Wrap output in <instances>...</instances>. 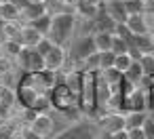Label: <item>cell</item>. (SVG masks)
<instances>
[{
	"instance_id": "6da1fadb",
	"label": "cell",
	"mask_w": 154,
	"mask_h": 139,
	"mask_svg": "<svg viewBox=\"0 0 154 139\" xmlns=\"http://www.w3.org/2000/svg\"><path fill=\"white\" fill-rule=\"evenodd\" d=\"M76 23H78V17L74 15V11H63L59 15H53L47 38L57 47L70 49L72 40L76 38Z\"/></svg>"
},
{
	"instance_id": "7a4b0ae2",
	"label": "cell",
	"mask_w": 154,
	"mask_h": 139,
	"mask_svg": "<svg viewBox=\"0 0 154 139\" xmlns=\"http://www.w3.org/2000/svg\"><path fill=\"white\" fill-rule=\"evenodd\" d=\"M78 107L82 116L93 118L97 114V72L93 70H82V84H80V97H78Z\"/></svg>"
},
{
	"instance_id": "3957f363",
	"label": "cell",
	"mask_w": 154,
	"mask_h": 139,
	"mask_svg": "<svg viewBox=\"0 0 154 139\" xmlns=\"http://www.w3.org/2000/svg\"><path fill=\"white\" fill-rule=\"evenodd\" d=\"M21 86L34 91L36 95H49L53 91V86L57 84L55 80V72H49V70H38V72H30V74H23L19 78Z\"/></svg>"
},
{
	"instance_id": "277c9868",
	"label": "cell",
	"mask_w": 154,
	"mask_h": 139,
	"mask_svg": "<svg viewBox=\"0 0 154 139\" xmlns=\"http://www.w3.org/2000/svg\"><path fill=\"white\" fill-rule=\"evenodd\" d=\"M49 99H51V107L59 110L61 114L80 110V107H78V97L70 91V86H68L66 82H57V84L53 86V91L49 93Z\"/></svg>"
},
{
	"instance_id": "5b68a950",
	"label": "cell",
	"mask_w": 154,
	"mask_h": 139,
	"mask_svg": "<svg viewBox=\"0 0 154 139\" xmlns=\"http://www.w3.org/2000/svg\"><path fill=\"white\" fill-rule=\"evenodd\" d=\"M97 135H99V128L93 120H78L68 128L59 131L57 135H53L51 139H97Z\"/></svg>"
},
{
	"instance_id": "8992f818",
	"label": "cell",
	"mask_w": 154,
	"mask_h": 139,
	"mask_svg": "<svg viewBox=\"0 0 154 139\" xmlns=\"http://www.w3.org/2000/svg\"><path fill=\"white\" fill-rule=\"evenodd\" d=\"M99 128V133H106V135H114L122 128H127V116L125 112H106L101 114V118L93 120Z\"/></svg>"
},
{
	"instance_id": "52a82bcc",
	"label": "cell",
	"mask_w": 154,
	"mask_h": 139,
	"mask_svg": "<svg viewBox=\"0 0 154 139\" xmlns=\"http://www.w3.org/2000/svg\"><path fill=\"white\" fill-rule=\"evenodd\" d=\"M15 65H17L23 74L38 72V70H45V57H42L36 49H21V53H19L17 59H15Z\"/></svg>"
},
{
	"instance_id": "ba28073f",
	"label": "cell",
	"mask_w": 154,
	"mask_h": 139,
	"mask_svg": "<svg viewBox=\"0 0 154 139\" xmlns=\"http://www.w3.org/2000/svg\"><path fill=\"white\" fill-rule=\"evenodd\" d=\"M28 128L32 133H36L38 137H42V139H51L53 131H55V120H53V116L49 112H40V114L34 116V120L30 122Z\"/></svg>"
},
{
	"instance_id": "9c48e42d",
	"label": "cell",
	"mask_w": 154,
	"mask_h": 139,
	"mask_svg": "<svg viewBox=\"0 0 154 139\" xmlns=\"http://www.w3.org/2000/svg\"><path fill=\"white\" fill-rule=\"evenodd\" d=\"M45 70H49V72H61L63 70V65H66V59H68V49H63V47H57V44H53L45 55Z\"/></svg>"
},
{
	"instance_id": "30bf717a",
	"label": "cell",
	"mask_w": 154,
	"mask_h": 139,
	"mask_svg": "<svg viewBox=\"0 0 154 139\" xmlns=\"http://www.w3.org/2000/svg\"><path fill=\"white\" fill-rule=\"evenodd\" d=\"M101 11L112 23H125L129 17L125 9V0H108V2L101 5Z\"/></svg>"
},
{
	"instance_id": "8fae6325",
	"label": "cell",
	"mask_w": 154,
	"mask_h": 139,
	"mask_svg": "<svg viewBox=\"0 0 154 139\" xmlns=\"http://www.w3.org/2000/svg\"><path fill=\"white\" fill-rule=\"evenodd\" d=\"M45 36L38 32V30H34L30 23H23L21 26V32H19V38H17V42L23 47V49H36L38 44H40V40H42Z\"/></svg>"
},
{
	"instance_id": "7c38bea8",
	"label": "cell",
	"mask_w": 154,
	"mask_h": 139,
	"mask_svg": "<svg viewBox=\"0 0 154 139\" xmlns=\"http://www.w3.org/2000/svg\"><path fill=\"white\" fill-rule=\"evenodd\" d=\"M129 47L135 49V51H139L141 55L152 53V51H154V36H152V34H131Z\"/></svg>"
},
{
	"instance_id": "4fadbf2b",
	"label": "cell",
	"mask_w": 154,
	"mask_h": 139,
	"mask_svg": "<svg viewBox=\"0 0 154 139\" xmlns=\"http://www.w3.org/2000/svg\"><path fill=\"white\" fill-rule=\"evenodd\" d=\"M97 74H99V78H101L112 91H116V89L122 86V82H125V76H122L116 68H106V70H99Z\"/></svg>"
},
{
	"instance_id": "5bb4252c",
	"label": "cell",
	"mask_w": 154,
	"mask_h": 139,
	"mask_svg": "<svg viewBox=\"0 0 154 139\" xmlns=\"http://www.w3.org/2000/svg\"><path fill=\"white\" fill-rule=\"evenodd\" d=\"M91 40H93V49L97 53H106V51H112L114 34L112 32H95V34H91Z\"/></svg>"
},
{
	"instance_id": "9a60e30c",
	"label": "cell",
	"mask_w": 154,
	"mask_h": 139,
	"mask_svg": "<svg viewBox=\"0 0 154 139\" xmlns=\"http://www.w3.org/2000/svg\"><path fill=\"white\" fill-rule=\"evenodd\" d=\"M21 21H0V42L2 40H17L21 32Z\"/></svg>"
},
{
	"instance_id": "2e32d148",
	"label": "cell",
	"mask_w": 154,
	"mask_h": 139,
	"mask_svg": "<svg viewBox=\"0 0 154 139\" xmlns=\"http://www.w3.org/2000/svg\"><path fill=\"white\" fill-rule=\"evenodd\" d=\"M47 11H45V5L42 2H30L23 11H21V23H30L38 17H42Z\"/></svg>"
},
{
	"instance_id": "e0dca14e",
	"label": "cell",
	"mask_w": 154,
	"mask_h": 139,
	"mask_svg": "<svg viewBox=\"0 0 154 139\" xmlns=\"http://www.w3.org/2000/svg\"><path fill=\"white\" fill-rule=\"evenodd\" d=\"M125 26H127V30H129L131 34H150V32H148V26H146V21H143L141 15H129L127 21H125Z\"/></svg>"
},
{
	"instance_id": "ac0fdd59",
	"label": "cell",
	"mask_w": 154,
	"mask_h": 139,
	"mask_svg": "<svg viewBox=\"0 0 154 139\" xmlns=\"http://www.w3.org/2000/svg\"><path fill=\"white\" fill-rule=\"evenodd\" d=\"M125 76V82H129V84H139L141 82V78H143V70H141V65H139V61H133L131 63V68L122 74Z\"/></svg>"
},
{
	"instance_id": "d6986e66",
	"label": "cell",
	"mask_w": 154,
	"mask_h": 139,
	"mask_svg": "<svg viewBox=\"0 0 154 139\" xmlns=\"http://www.w3.org/2000/svg\"><path fill=\"white\" fill-rule=\"evenodd\" d=\"M0 15H2V21H21V11L13 2L0 5Z\"/></svg>"
},
{
	"instance_id": "ffe728a7",
	"label": "cell",
	"mask_w": 154,
	"mask_h": 139,
	"mask_svg": "<svg viewBox=\"0 0 154 139\" xmlns=\"http://www.w3.org/2000/svg\"><path fill=\"white\" fill-rule=\"evenodd\" d=\"M0 49H2V55H5V57H9V59L15 61L23 47H21L17 40H2V42H0Z\"/></svg>"
},
{
	"instance_id": "44dd1931",
	"label": "cell",
	"mask_w": 154,
	"mask_h": 139,
	"mask_svg": "<svg viewBox=\"0 0 154 139\" xmlns=\"http://www.w3.org/2000/svg\"><path fill=\"white\" fill-rule=\"evenodd\" d=\"M127 128H141L146 118H148V112H127Z\"/></svg>"
},
{
	"instance_id": "7402d4cb",
	"label": "cell",
	"mask_w": 154,
	"mask_h": 139,
	"mask_svg": "<svg viewBox=\"0 0 154 139\" xmlns=\"http://www.w3.org/2000/svg\"><path fill=\"white\" fill-rule=\"evenodd\" d=\"M139 65H141V70H143V76L150 78V80H154V53H146V55H141Z\"/></svg>"
},
{
	"instance_id": "603a6c76",
	"label": "cell",
	"mask_w": 154,
	"mask_h": 139,
	"mask_svg": "<svg viewBox=\"0 0 154 139\" xmlns=\"http://www.w3.org/2000/svg\"><path fill=\"white\" fill-rule=\"evenodd\" d=\"M42 5H45V11H47V15H59V13H63V11H72V9H68L61 0H42Z\"/></svg>"
},
{
	"instance_id": "cb8c5ba5",
	"label": "cell",
	"mask_w": 154,
	"mask_h": 139,
	"mask_svg": "<svg viewBox=\"0 0 154 139\" xmlns=\"http://www.w3.org/2000/svg\"><path fill=\"white\" fill-rule=\"evenodd\" d=\"M30 26L34 28V30H38L42 36H47L49 34V30H51V15H42V17H38V19H34V21H30Z\"/></svg>"
},
{
	"instance_id": "d4e9b609",
	"label": "cell",
	"mask_w": 154,
	"mask_h": 139,
	"mask_svg": "<svg viewBox=\"0 0 154 139\" xmlns=\"http://www.w3.org/2000/svg\"><path fill=\"white\" fill-rule=\"evenodd\" d=\"M127 15H141L146 9V0H125Z\"/></svg>"
},
{
	"instance_id": "484cf974",
	"label": "cell",
	"mask_w": 154,
	"mask_h": 139,
	"mask_svg": "<svg viewBox=\"0 0 154 139\" xmlns=\"http://www.w3.org/2000/svg\"><path fill=\"white\" fill-rule=\"evenodd\" d=\"M129 49H131V47H129V40L114 36V40H112V53H114V55H127Z\"/></svg>"
},
{
	"instance_id": "4316f807",
	"label": "cell",
	"mask_w": 154,
	"mask_h": 139,
	"mask_svg": "<svg viewBox=\"0 0 154 139\" xmlns=\"http://www.w3.org/2000/svg\"><path fill=\"white\" fill-rule=\"evenodd\" d=\"M131 63H133V59H131L129 53H127V55H116V59H114V68H116L120 74H125V72L131 68Z\"/></svg>"
},
{
	"instance_id": "83f0119b",
	"label": "cell",
	"mask_w": 154,
	"mask_h": 139,
	"mask_svg": "<svg viewBox=\"0 0 154 139\" xmlns=\"http://www.w3.org/2000/svg\"><path fill=\"white\" fill-rule=\"evenodd\" d=\"M82 70H93V72H99V53H91L85 61H82Z\"/></svg>"
},
{
	"instance_id": "f1b7e54d",
	"label": "cell",
	"mask_w": 154,
	"mask_h": 139,
	"mask_svg": "<svg viewBox=\"0 0 154 139\" xmlns=\"http://www.w3.org/2000/svg\"><path fill=\"white\" fill-rule=\"evenodd\" d=\"M114 59H116V55H114L112 51L99 53V70H106V68H114Z\"/></svg>"
},
{
	"instance_id": "f546056e",
	"label": "cell",
	"mask_w": 154,
	"mask_h": 139,
	"mask_svg": "<svg viewBox=\"0 0 154 139\" xmlns=\"http://www.w3.org/2000/svg\"><path fill=\"white\" fill-rule=\"evenodd\" d=\"M141 128H143V133H146V139H154V120H152L150 116L146 118V122H143Z\"/></svg>"
},
{
	"instance_id": "4dcf8cb0",
	"label": "cell",
	"mask_w": 154,
	"mask_h": 139,
	"mask_svg": "<svg viewBox=\"0 0 154 139\" xmlns=\"http://www.w3.org/2000/svg\"><path fill=\"white\" fill-rule=\"evenodd\" d=\"M127 133H129V139H146L143 128H127Z\"/></svg>"
},
{
	"instance_id": "1f68e13d",
	"label": "cell",
	"mask_w": 154,
	"mask_h": 139,
	"mask_svg": "<svg viewBox=\"0 0 154 139\" xmlns=\"http://www.w3.org/2000/svg\"><path fill=\"white\" fill-rule=\"evenodd\" d=\"M11 2H13V5H15V7H17L19 11H23V9H26V7L30 5V0H11Z\"/></svg>"
},
{
	"instance_id": "d6a6232c",
	"label": "cell",
	"mask_w": 154,
	"mask_h": 139,
	"mask_svg": "<svg viewBox=\"0 0 154 139\" xmlns=\"http://www.w3.org/2000/svg\"><path fill=\"white\" fill-rule=\"evenodd\" d=\"M78 2L89 5V7H101V5H103V0H78Z\"/></svg>"
},
{
	"instance_id": "836d02e7",
	"label": "cell",
	"mask_w": 154,
	"mask_h": 139,
	"mask_svg": "<svg viewBox=\"0 0 154 139\" xmlns=\"http://www.w3.org/2000/svg\"><path fill=\"white\" fill-rule=\"evenodd\" d=\"M112 139H129V133H127V128H122V131L114 133V135H112Z\"/></svg>"
},
{
	"instance_id": "e575fe53",
	"label": "cell",
	"mask_w": 154,
	"mask_h": 139,
	"mask_svg": "<svg viewBox=\"0 0 154 139\" xmlns=\"http://www.w3.org/2000/svg\"><path fill=\"white\" fill-rule=\"evenodd\" d=\"M97 139H112V135H106V133H99Z\"/></svg>"
},
{
	"instance_id": "d590c367",
	"label": "cell",
	"mask_w": 154,
	"mask_h": 139,
	"mask_svg": "<svg viewBox=\"0 0 154 139\" xmlns=\"http://www.w3.org/2000/svg\"><path fill=\"white\" fill-rule=\"evenodd\" d=\"M5 2H11V0H0V5H5Z\"/></svg>"
},
{
	"instance_id": "8d00e7d4",
	"label": "cell",
	"mask_w": 154,
	"mask_h": 139,
	"mask_svg": "<svg viewBox=\"0 0 154 139\" xmlns=\"http://www.w3.org/2000/svg\"><path fill=\"white\" fill-rule=\"evenodd\" d=\"M30 2H42V0H30Z\"/></svg>"
},
{
	"instance_id": "74e56055",
	"label": "cell",
	"mask_w": 154,
	"mask_h": 139,
	"mask_svg": "<svg viewBox=\"0 0 154 139\" xmlns=\"http://www.w3.org/2000/svg\"><path fill=\"white\" fill-rule=\"evenodd\" d=\"M0 57H2V49H0Z\"/></svg>"
},
{
	"instance_id": "f35d334b",
	"label": "cell",
	"mask_w": 154,
	"mask_h": 139,
	"mask_svg": "<svg viewBox=\"0 0 154 139\" xmlns=\"http://www.w3.org/2000/svg\"><path fill=\"white\" fill-rule=\"evenodd\" d=\"M150 34H152V36H154V30H152V32H150Z\"/></svg>"
},
{
	"instance_id": "ab89813d",
	"label": "cell",
	"mask_w": 154,
	"mask_h": 139,
	"mask_svg": "<svg viewBox=\"0 0 154 139\" xmlns=\"http://www.w3.org/2000/svg\"><path fill=\"white\" fill-rule=\"evenodd\" d=\"M0 21H2V15H0Z\"/></svg>"
}]
</instances>
